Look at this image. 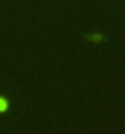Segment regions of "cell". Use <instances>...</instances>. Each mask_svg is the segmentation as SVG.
Segmentation results:
<instances>
[{"label": "cell", "mask_w": 125, "mask_h": 134, "mask_svg": "<svg viewBox=\"0 0 125 134\" xmlns=\"http://www.w3.org/2000/svg\"><path fill=\"white\" fill-rule=\"evenodd\" d=\"M9 107H10L9 101L5 97L0 96V113H5V112H8Z\"/></svg>", "instance_id": "6da1fadb"}]
</instances>
